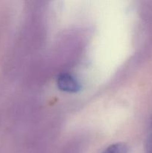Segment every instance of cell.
I'll list each match as a JSON object with an SVG mask.
<instances>
[{
	"label": "cell",
	"mask_w": 152,
	"mask_h": 153,
	"mask_svg": "<svg viewBox=\"0 0 152 153\" xmlns=\"http://www.w3.org/2000/svg\"><path fill=\"white\" fill-rule=\"evenodd\" d=\"M58 87L62 91L67 93H77L80 90V84L75 77L68 73H63L58 76Z\"/></svg>",
	"instance_id": "obj_1"
},
{
	"label": "cell",
	"mask_w": 152,
	"mask_h": 153,
	"mask_svg": "<svg viewBox=\"0 0 152 153\" xmlns=\"http://www.w3.org/2000/svg\"><path fill=\"white\" fill-rule=\"evenodd\" d=\"M128 146L123 143H116L109 146L102 153H128Z\"/></svg>",
	"instance_id": "obj_2"
},
{
	"label": "cell",
	"mask_w": 152,
	"mask_h": 153,
	"mask_svg": "<svg viewBox=\"0 0 152 153\" xmlns=\"http://www.w3.org/2000/svg\"><path fill=\"white\" fill-rule=\"evenodd\" d=\"M145 152L152 153V123L145 143Z\"/></svg>",
	"instance_id": "obj_3"
}]
</instances>
